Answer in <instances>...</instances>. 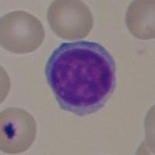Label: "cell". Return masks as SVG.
I'll use <instances>...</instances> for the list:
<instances>
[{
  "mask_svg": "<svg viewBox=\"0 0 155 155\" xmlns=\"http://www.w3.org/2000/svg\"><path fill=\"white\" fill-rule=\"evenodd\" d=\"M116 63L109 51L92 41L63 43L45 67L47 81L61 109L79 116L96 113L116 87Z\"/></svg>",
  "mask_w": 155,
  "mask_h": 155,
  "instance_id": "6da1fadb",
  "label": "cell"
},
{
  "mask_svg": "<svg viewBox=\"0 0 155 155\" xmlns=\"http://www.w3.org/2000/svg\"><path fill=\"white\" fill-rule=\"evenodd\" d=\"M44 37L41 22L29 12L13 11L1 19V46L11 53H31L42 44Z\"/></svg>",
  "mask_w": 155,
  "mask_h": 155,
  "instance_id": "7a4b0ae2",
  "label": "cell"
},
{
  "mask_svg": "<svg viewBox=\"0 0 155 155\" xmlns=\"http://www.w3.org/2000/svg\"><path fill=\"white\" fill-rule=\"evenodd\" d=\"M48 20L59 37L68 41L86 37L94 24L89 8L81 1L56 0L49 6Z\"/></svg>",
  "mask_w": 155,
  "mask_h": 155,
  "instance_id": "3957f363",
  "label": "cell"
},
{
  "mask_svg": "<svg viewBox=\"0 0 155 155\" xmlns=\"http://www.w3.org/2000/svg\"><path fill=\"white\" fill-rule=\"evenodd\" d=\"M37 137V124L30 113L19 108H8L0 115V149L15 154L27 151Z\"/></svg>",
  "mask_w": 155,
  "mask_h": 155,
  "instance_id": "277c9868",
  "label": "cell"
},
{
  "mask_svg": "<svg viewBox=\"0 0 155 155\" xmlns=\"http://www.w3.org/2000/svg\"><path fill=\"white\" fill-rule=\"evenodd\" d=\"M147 1H134L127 12V26L131 34L143 40L154 37V1L146 9Z\"/></svg>",
  "mask_w": 155,
  "mask_h": 155,
  "instance_id": "5b68a950",
  "label": "cell"
}]
</instances>
